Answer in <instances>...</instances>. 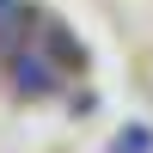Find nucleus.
Wrapping results in <instances>:
<instances>
[{
	"mask_svg": "<svg viewBox=\"0 0 153 153\" xmlns=\"http://www.w3.org/2000/svg\"><path fill=\"white\" fill-rule=\"evenodd\" d=\"M6 74H12V92H25V98H43V92H55V68H49L43 55H12L6 61Z\"/></svg>",
	"mask_w": 153,
	"mask_h": 153,
	"instance_id": "f257e3e1",
	"label": "nucleus"
},
{
	"mask_svg": "<svg viewBox=\"0 0 153 153\" xmlns=\"http://www.w3.org/2000/svg\"><path fill=\"white\" fill-rule=\"evenodd\" d=\"M110 153H147V129H129L123 141H110Z\"/></svg>",
	"mask_w": 153,
	"mask_h": 153,
	"instance_id": "f03ea898",
	"label": "nucleus"
},
{
	"mask_svg": "<svg viewBox=\"0 0 153 153\" xmlns=\"http://www.w3.org/2000/svg\"><path fill=\"white\" fill-rule=\"evenodd\" d=\"M19 19H25V6H19V0H0V31H12Z\"/></svg>",
	"mask_w": 153,
	"mask_h": 153,
	"instance_id": "7ed1b4c3",
	"label": "nucleus"
}]
</instances>
